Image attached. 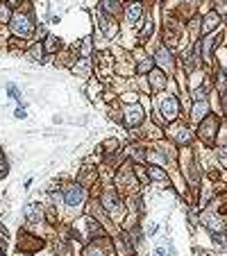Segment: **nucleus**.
<instances>
[{"instance_id": "obj_24", "label": "nucleus", "mask_w": 227, "mask_h": 256, "mask_svg": "<svg viewBox=\"0 0 227 256\" xmlns=\"http://www.w3.org/2000/svg\"><path fill=\"white\" fill-rule=\"evenodd\" d=\"M11 18V11H9V5H7V2H2V5H0V21L2 23H7Z\"/></svg>"}, {"instance_id": "obj_25", "label": "nucleus", "mask_w": 227, "mask_h": 256, "mask_svg": "<svg viewBox=\"0 0 227 256\" xmlns=\"http://www.w3.org/2000/svg\"><path fill=\"white\" fill-rule=\"evenodd\" d=\"M84 256H105L103 254V250H100V247H87V250H84Z\"/></svg>"}, {"instance_id": "obj_11", "label": "nucleus", "mask_w": 227, "mask_h": 256, "mask_svg": "<svg viewBox=\"0 0 227 256\" xmlns=\"http://www.w3.org/2000/svg\"><path fill=\"white\" fill-rule=\"evenodd\" d=\"M155 59H157L159 66H164L166 70H173V57H170V52H168L166 48H159L157 54H155Z\"/></svg>"}, {"instance_id": "obj_26", "label": "nucleus", "mask_w": 227, "mask_h": 256, "mask_svg": "<svg viewBox=\"0 0 227 256\" xmlns=\"http://www.w3.org/2000/svg\"><path fill=\"white\" fill-rule=\"evenodd\" d=\"M93 46H91V39H84L82 41V57H89V50H91Z\"/></svg>"}, {"instance_id": "obj_2", "label": "nucleus", "mask_w": 227, "mask_h": 256, "mask_svg": "<svg viewBox=\"0 0 227 256\" xmlns=\"http://www.w3.org/2000/svg\"><path fill=\"white\" fill-rule=\"evenodd\" d=\"M218 132H221V127H218V118L216 116H207L205 120L200 123V139L205 141L207 145H214L218 141Z\"/></svg>"}, {"instance_id": "obj_13", "label": "nucleus", "mask_w": 227, "mask_h": 256, "mask_svg": "<svg viewBox=\"0 0 227 256\" xmlns=\"http://www.w3.org/2000/svg\"><path fill=\"white\" fill-rule=\"evenodd\" d=\"M141 11H143V5H141V2H132V5L125 9V16H127L130 23H134V21H139Z\"/></svg>"}, {"instance_id": "obj_22", "label": "nucleus", "mask_w": 227, "mask_h": 256, "mask_svg": "<svg viewBox=\"0 0 227 256\" xmlns=\"http://www.w3.org/2000/svg\"><path fill=\"white\" fill-rule=\"evenodd\" d=\"M7 96H9L11 100H21V89H18L16 84H7Z\"/></svg>"}, {"instance_id": "obj_8", "label": "nucleus", "mask_w": 227, "mask_h": 256, "mask_svg": "<svg viewBox=\"0 0 227 256\" xmlns=\"http://www.w3.org/2000/svg\"><path fill=\"white\" fill-rule=\"evenodd\" d=\"M112 16H107L105 11H100V16H98V27H100V32L105 34L107 39H112L114 34H116V23L109 21Z\"/></svg>"}, {"instance_id": "obj_37", "label": "nucleus", "mask_w": 227, "mask_h": 256, "mask_svg": "<svg viewBox=\"0 0 227 256\" xmlns=\"http://www.w3.org/2000/svg\"><path fill=\"white\" fill-rule=\"evenodd\" d=\"M225 73H227V68H225Z\"/></svg>"}, {"instance_id": "obj_17", "label": "nucleus", "mask_w": 227, "mask_h": 256, "mask_svg": "<svg viewBox=\"0 0 227 256\" xmlns=\"http://www.w3.org/2000/svg\"><path fill=\"white\" fill-rule=\"evenodd\" d=\"M25 218H27V222H39V220H41V206L30 204V206L25 208Z\"/></svg>"}, {"instance_id": "obj_23", "label": "nucleus", "mask_w": 227, "mask_h": 256, "mask_svg": "<svg viewBox=\"0 0 227 256\" xmlns=\"http://www.w3.org/2000/svg\"><path fill=\"white\" fill-rule=\"evenodd\" d=\"M207 96H209V93H207L205 86H195V89H193V100L195 102H198V100H207Z\"/></svg>"}, {"instance_id": "obj_27", "label": "nucleus", "mask_w": 227, "mask_h": 256, "mask_svg": "<svg viewBox=\"0 0 227 256\" xmlns=\"http://www.w3.org/2000/svg\"><path fill=\"white\" fill-rule=\"evenodd\" d=\"M14 116H16L18 120H23V118L27 116V111H25V104H23V102H21V104H18V107H16V111H14Z\"/></svg>"}, {"instance_id": "obj_18", "label": "nucleus", "mask_w": 227, "mask_h": 256, "mask_svg": "<svg viewBox=\"0 0 227 256\" xmlns=\"http://www.w3.org/2000/svg\"><path fill=\"white\" fill-rule=\"evenodd\" d=\"M148 177H150V179H157V182H164V184L168 182L166 172H164L162 168H157V165H150V168H148Z\"/></svg>"}, {"instance_id": "obj_1", "label": "nucleus", "mask_w": 227, "mask_h": 256, "mask_svg": "<svg viewBox=\"0 0 227 256\" xmlns=\"http://www.w3.org/2000/svg\"><path fill=\"white\" fill-rule=\"evenodd\" d=\"M9 30H11V34L18 37V39H30V34L34 32L32 16H27V14H11Z\"/></svg>"}, {"instance_id": "obj_31", "label": "nucleus", "mask_w": 227, "mask_h": 256, "mask_svg": "<svg viewBox=\"0 0 227 256\" xmlns=\"http://www.w3.org/2000/svg\"><path fill=\"white\" fill-rule=\"evenodd\" d=\"M155 231H157V224H150V227H148V236H152Z\"/></svg>"}, {"instance_id": "obj_6", "label": "nucleus", "mask_w": 227, "mask_h": 256, "mask_svg": "<svg viewBox=\"0 0 227 256\" xmlns=\"http://www.w3.org/2000/svg\"><path fill=\"white\" fill-rule=\"evenodd\" d=\"M207 116H209V102H207V100H198L193 104V109H191V120L198 125V123H202Z\"/></svg>"}, {"instance_id": "obj_16", "label": "nucleus", "mask_w": 227, "mask_h": 256, "mask_svg": "<svg viewBox=\"0 0 227 256\" xmlns=\"http://www.w3.org/2000/svg\"><path fill=\"white\" fill-rule=\"evenodd\" d=\"M100 7H103V11L105 14H109V16L118 14V9H120L118 0H100Z\"/></svg>"}, {"instance_id": "obj_21", "label": "nucleus", "mask_w": 227, "mask_h": 256, "mask_svg": "<svg viewBox=\"0 0 227 256\" xmlns=\"http://www.w3.org/2000/svg\"><path fill=\"white\" fill-rule=\"evenodd\" d=\"M44 48H46V52H55V50L59 48V41H57L55 37H48L46 43H44Z\"/></svg>"}, {"instance_id": "obj_34", "label": "nucleus", "mask_w": 227, "mask_h": 256, "mask_svg": "<svg viewBox=\"0 0 227 256\" xmlns=\"http://www.w3.org/2000/svg\"><path fill=\"white\" fill-rule=\"evenodd\" d=\"M216 2H218V5H221V2H225V0H216Z\"/></svg>"}, {"instance_id": "obj_4", "label": "nucleus", "mask_w": 227, "mask_h": 256, "mask_svg": "<svg viewBox=\"0 0 227 256\" xmlns=\"http://www.w3.org/2000/svg\"><path fill=\"white\" fill-rule=\"evenodd\" d=\"M159 111H162L164 120H175V118H177V113H179V102H177V98L166 96L162 102H159Z\"/></svg>"}, {"instance_id": "obj_29", "label": "nucleus", "mask_w": 227, "mask_h": 256, "mask_svg": "<svg viewBox=\"0 0 227 256\" xmlns=\"http://www.w3.org/2000/svg\"><path fill=\"white\" fill-rule=\"evenodd\" d=\"M116 148H118V141L116 139H112V141L105 143V150H107V152H116Z\"/></svg>"}, {"instance_id": "obj_15", "label": "nucleus", "mask_w": 227, "mask_h": 256, "mask_svg": "<svg viewBox=\"0 0 227 256\" xmlns=\"http://www.w3.org/2000/svg\"><path fill=\"white\" fill-rule=\"evenodd\" d=\"M87 229H89V234L96 236V238H103V236H105V229L98 224L96 218H87Z\"/></svg>"}, {"instance_id": "obj_38", "label": "nucleus", "mask_w": 227, "mask_h": 256, "mask_svg": "<svg viewBox=\"0 0 227 256\" xmlns=\"http://www.w3.org/2000/svg\"><path fill=\"white\" fill-rule=\"evenodd\" d=\"M136 2H139V0H136Z\"/></svg>"}, {"instance_id": "obj_33", "label": "nucleus", "mask_w": 227, "mask_h": 256, "mask_svg": "<svg viewBox=\"0 0 227 256\" xmlns=\"http://www.w3.org/2000/svg\"><path fill=\"white\" fill-rule=\"evenodd\" d=\"M23 0H7V5H21Z\"/></svg>"}, {"instance_id": "obj_5", "label": "nucleus", "mask_w": 227, "mask_h": 256, "mask_svg": "<svg viewBox=\"0 0 227 256\" xmlns=\"http://www.w3.org/2000/svg\"><path fill=\"white\" fill-rule=\"evenodd\" d=\"M218 25H221V14L218 11H209L205 18H202V34H211V32H216Z\"/></svg>"}, {"instance_id": "obj_3", "label": "nucleus", "mask_w": 227, "mask_h": 256, "mask_svg": "<svg viewBox=\"0 0 227 256\" xmlns=\"http://www.w3.org/2000/svg\"><path fill=\"white\" fill-rule=\"evenodd\" d=\"M64 202L68 204L70 208H77L84 204V188H82V184H70V186H66Z\"/></svg>"}, {"instance_id": "obj_9", "label": "nucleus", "mask_w": 227, "mask_h": 256, "mask_svg": "<svg viewBox=\"0 0 227 256\" xmlns=\"http://www.w3.org/2000/svg\"><path fill=\"white\" fill-rule=\"evenodd\" d=\"M103 204H105V208H109V211H116V208L120 206V202H118V198H116V191H114V188H105Z\"/></svg>"}, {"instance_id": "obj_14", "label": "nucleus", "mask_w": 227, "mask_h": 256, "mask_svg": "<svg viewBox=\"0 0 227 256\" xmlns=\"http://www.w3.org/2000/svg\"><path fill=\"white\" fill-rule=\"evenodd\" d=\"M118 182L123 184V186H130V188L134 186L136 179H134V172H132V168H123V170L118 172Z\"/></svg>"}, {"instance_id": "obj_36", "label": "nucleus", "mask_w": 227, "mask_h": 256, "mask_svg": "<svg viewBox=\"0 0 227 256\" xmlns=\"http://www.w3.org/2000/svg\"><path fill=\"white\" fill-rule=\"evenodd\" d=\"M23 256H32V254H23Z\"/></svg>"}, {"instance_id": "obj_19", "label": "nucleus", "mask_w": 227, "mask_h": 256, "mask_svg": "<svg viewBox=\"0 0 227 256\" xmlns=\"http://www.w3.org/2000/svg\"><path fill=\"white\" fill-rule=\"evenodd\" d=\"M44 52H46V48L44 46H41V43H37V46H34V48H30V59H32V61H41V59H44Z\"/></svg>"}, {"instance_id": "obj_32", "label": "nucleus", "mask_w": 227, "mask_h": 256, "mask_svg": "<svg viewBox=\"0 0 227 256\" xmlns=\"http://www.w3.org/2000/svg\"><path fill=\"white\" fill-rule=\"evenodd\" d=\"M37 34H39V39H44V34H46V30H44V27H37Z\"/></svg>"}, {"instance_id": "obj_10", "label": "nucleus", "mask_w": 227, "mask_h": 256, "mask_svg": "<svg viewBox=\"0 0 227 256\" xmlns=\"http://www.w3.org/2000/svg\"><path fill=\"white\" fill-rule=\"evenodd\" d=\"M150 84L155 91H164V86H166V75H164V70H150Z\"/></svg>"}, {"instance_id": "obj_28", "label": "nucleus", "mask_w": 227, "mask_h": 256, "mask_svg": "<svg viewBox=\"0 0 227 256\" xmlns=\"http://www.w3.org/2000/svg\"><path fill=\"white\" fill-rule=\"evenodd\" d=\"M7 175V159H5V154L0 152V177H5Z\"/></svg>"}, {"instance_id": "obj_30", "label": "nucleus", "mask_w": 227, "mask_h": 256, "mask_svg": "<svg viewBox=\"0 0 227 256\" xmlns=\"http://www.w3.org/2000/svg\"><path fill=\"white\" fill-rule=\"evenodd\" d=\"M155 256H168V254H166V250H164V247H157V250H155Z\"/></svg>"}, {"instance_id": "obj_7", "label": "nucleus", "mask_w": 227, "mask_h": 256, "mask_svg": "<svg viewBox=\"0 0 227 256\" xmlns=\"http://www.w3.org/2000/svg\"><path fill=\"white\" fill-rule=\"evenodd\" d=\"M143 109L139 107V104H134V107H127L125 109V123L130 125V127H136V125L143 123Z\"/></svg>"}, {"instance_id": "obj_20", "label": "nucleus", "mask_w": 227, "mask_h": 256, "mask_svg": "<svg viewBox=\"0 0 227 256\" xmlns=\"http://www.w3.org/2000/svg\"><path fill=\"white\" fill-rule=\"evenodd\" d=\"M152 70V59H141L136 66V73H150Z\"/></svg>"}, {"instance_id": "obj_35", "label": "nucleus", "mask_w": 227, "mask_h": 256, "mask_svg": "<svg viewBox=\"0 0 227 256\" xmlns=\"http://www.w3.org/2000/svg\"><path fill=\"white\" fill-rule=\"evenodd\" d=\"M0 256H2V247H0Z\"/></svg>"}, {"instance_id": "obj_12", "label": "nucleus", "mask_w": 227, "mask_h": 256, "mask_svg": "<svg viewBox=\"0 0 227 256\" xmlns=\"http://www.w3.org/2000/svg\"><path fill=\"white\" fill-rule=\"evenodd\" d=\"M170 134H173L175 139H177V143L189 145V141H191V132H189V127H184V125H182V129H175V125H173V127H170Z\"/></svg>"}]
</instances>
